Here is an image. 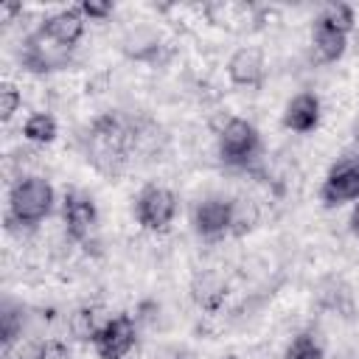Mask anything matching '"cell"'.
<instances>
[{
  "label": "cell",
  "instance_id": "obj_3",
  "mask_svg": "<svg viewBox=\"0 0 359 359\" xmlns=\"http://www.w3.org/2000/svg\"><path fill=\"white\" fill-rule=\"evenodd\" d=\"M216 149L219 160L230 168H247L261 157V132L247 118H224V123L216 132Z\"/></svg>",
  "mask_w": 359,
  "mask_h": 359
},
{
  "label": "cell",
  "instance_id": "obj_5",
  "mask_svg": "<svg viewBox=\"0 0 359 359\" xmlns=\"http://www.w3.org/2000/svg\"><path fill=\"white\" fill-rule=\"evenodd\" d=\"M177 210H180L177 194H174L171 188L154 185V182H149V185L140 188V194L135 196V208H132L135 222H137L143 230H149V233H163V230H168L171 222L177 219Z\"/></svg>",
  "mask_w": 359,
  "mask_h": 359
},
{
  "label": "cell",
  "instance_id": "obj_16",
  "mask_svg": "<svg viewBox=\"0 0 359 359\" xmlns=\"http://www.w3.org/2000/svg\"><path fill=\"white\" fill-rule=\"evenodd\" d=\"M311 48L317 53V59L323 65H334L345 56L348 50V34L331 28L328 22H323L320 17H314V25H311Z\"/></svg>",
  "mask_w": 359,
  "mask_h": 359
},
{
  "label": "cell",
  "instance_id": "obj_12",
  "mask_svg": "<svg viewBox=\"0 0 359 359\" xmlns=\"http://www.w3.org/2000/svg\"><path fill=\"white\" fill-rule=\"evenodd\" d=\"M121 53L129 59V62H140V65H157L160 62V53H163V36L157 28L151 25H135L129 28L121 42H118Z\"/></svg>",
  "mask_w": 359,
  "mask_h": 359
},
{
  "label": "cell",
  "instance_id": "obj_23",
  "mask_svg": "<svg viewBox=\"0 0 359 359\" xmlns=\"http://www.w3.org/2000/svg\"><path fill=\"white\" fill-rule=\"evenodd\" d=\"M20 107H22V93L17 90V84L3 81L0 84V121L8 123Z\"/></svg>",
  "mask_w": 359,
  "mask_h": 359
},
{
  "label": "cell",
  "instance_id": "obj_6",
  "mask_svg": "<svg viewBox=\"0 0 359 359\" xmlns=\"http://www.w3.org/2000/svg\"><path fill=\"white\" fill-rule=\"evenodd\" d=\"M137 334H140V325L135 314H126V311L112 314L109 323L93 339V351L98 359H132L140 339Z\"/></svg>",
  "mask_w": 359,
  "mask_h": 359
},
{
  "label": "cell",
  "instance_id": "obj_11",
  "mask_svg": "<svg viewBox=\"0 0 359 359\" xmlns=\"http://www.w3.org/2000/svg\"><path fill=\"white\" fill-rule=\"evenodd\" d=\"M264 76H266V65H264V53L258 48H238L227 59V79L233 87L261 90Z\"/></svg>",
  "mask_w": 359,
  "mask_h": 359
},
{
  "label": "cell",
  "instance_id": "obj_29",
  "mask_svg": "<svg viewBox=\"0 0 359 359\" xmlns=\"http://www.w3.org/2000/svg\"><path fill=\"white\" fill-rule=\"evenodd\" d=\"M222 359H238V356H233V353H227V356H222Z\"/></svg>",
  "mask_w": 359,
  "mask_h": 359
},
{
  "label": "cell",
  "instance_id": "obj_21",
  "mask_svg": "<svg viewBox=\"0 0 359 359\" xmlns=\"http://www.w3.org/2000/svg\"><path fill=\"white\" fill-rule=\"evenodd\" d=\"M17 359H70V348L62 339H39L25 342L17 353Z\"/></svg>",
  "mask_w": 359,
  "mask_h": 359
},
{
  "label": "cell",
  "instance_id": "obj_28",
  "mask_svg": "<svg viewBox=\"0 0 359 359\" xmlns=\"http://www.w3.org/2000/svg\"><path fill=\"white\" fill-rule=\"evenodd\" d=\"M348 227L353 236H359V199L353 202V210H351V219H348Z\"/></svg>",
  "mask_w": 359,
  "mask_h": 359
},
{
  "label": "cell",
  "instance_id": "obj_9",
  "mask_svg": "<svg viewBox=\"0 0 359 359\" xmlns=\"http://www.w3.org/2000/svg\"><path fill=\"white\" fill-rule=\"evenodd\" d=\"M230 216H233V199L227 196H208L194 205L191 210V227L199 238L216 241L222 236H230Z\"/></svg>",
  "mask_w": 359,
  "mask_h": 359
},
{
  "label": "cell",
  "instance_id": "obj_24",
  "mask_svg": "<svg viewBox=\"0 0 359 359\" xmlns=\"http://www.w3.org/2000/svg\"><path fill=\"white\" fill-rule=\"evenodd\" d=\"M79 8L84 14V20H90V22H104V20H109L115 14V3L112 0H81Z\"/></svg>",
  "mask_w": 359,
  "mask_h": 359
},
{
  "label": "cell",
  "instance_id": "obj_13",
  "mask_svg": "<svg viewBox=\"0 0 359 359\" xmlns=\"http://www.w3.org/2000/svg\"><path fill=\"white\" fill-rule=\"evenodd\" d=\"M320 115H323V107H320V98L314 93H297L286 101L283 107V129L294 132V135H309L320 126Z\"/></svg>",
  "mask_w": 359,
  "mask_h": 359
},
{
  "label": "cell",
  "instance_id": "obj_27",
  "mask_svg": "<svg viewBox=\"0 0 359 359\" xmlns=\"http://www.w3.org/2000/svg\"><path fill=\"white\" fill-rule=\"evenodd\" d=\"M165 359H196V353H194L191 348H185V345H174V348L165 353Z\"/></svg>",
  "mask_w": 359,
  "mask_h": 359
},
{
  "label": "cell",
  "instance_id": "obj_20",
  "mask_svg": "<svg viewBox=\"0 0 359 359\" xmlns=\"http://www.w3.org/2000/svg\"><path fill=\"white\" fill-rule=\"evenodd\" d=\"M283 359H325V348H323V339L314 334V331H297L286 351H283Z\"/></svg>",
  "mask_w": 359,
  "mask_h": 359
},
{
  "label": "cell",
  "instance_id": "obj_17",
  "mask_svg": "<svg viewBox=\"0 0 359 359\" xmlns=\"http://www.w3.org/2000/svg\"><path fill=\"white\" fill-rule=\"evenodd\" d=\"M25 306L14 303V300H6L3 309H0V345H3V359L11 356L14 345L22 342V331H25Z\"/></svg>",
  "mask_w": 359,
  "mask_h": 359
},
{
  "label": "cell",
  "instance_id": "obj_14",
  "mask_svg": "<svg viewBox=\"0 0 359 359\" xmlns=\"http://www.w3.org/2000/svg\"><path fill=\"white\" fill-rule=\"evenodd\" d=\"M109 317H112V314H109L104 306H98V303H84V306H79V309L70 311V317H67V331H70V337H73L76 342L93 345V339H95L98 331L109 323Z\"/></svg>",
  "mask_w": 359,
  "mask_h": 359
},
{
  "label": "cell",
  "instance_id": "obj_2",
  "mask_svg": "<svg viewBox=\"0 0 359 359\" xmlns=\"http://www.w3.org/2000/svg\"><path fill=\"white\" fill-rule=\"evenodd\" d=\"M56 208L53 185L39 174H25L11 182L8 188V208H6V227L11 233H31L36 230Z\"/></svg>",
  "mask_w": 359,
  "mask_h": 359
},
{
  "label": "cell",
  "instance_id": "obj_18",
  "mask_svg": "<svg viewBox=\"0 0 359 359\" xmlns=\"http://www.w3.org/2000/svg\"><path fill=\"white\" fill-rule=\"evenodd\" d=\"M258 224H261V208H258V202H252L247 196H236L233 199V216H230V236L233 238H244Z\"/></svg>",
  "mask_w": 359,
  "mask_h": 359
},
{
  "label": "cell",
  "instance_id": "obj_26",
  "mask_svg": "<svg viewBox=\"0 0 359 359\" xmlns=\"http://www.w3.org/2000/svg\"><path fill=\"white\" fill-rule=\"evenodd\" d=\"M20 14H22V3H3L0 6V22L3 25H11Z\"/></svg>",
  "mask_w": 359,
  "mask_h": 359
},
{
  "label": "cell",
  "instance_id": "obj_1",
  "mask_svg": "<svg viewBox=\"0 0 359 359\" xmlns=\"http://www.w3.org/2000/svg\"><path fill=\"white\" fill-rule=\"evenodd\" d=\"M79 149L84 160L104 177H118L137 151V121L121 109L98 112L81 132Z\"/></svg>",
  "mask_w": 359,
  "mask_h": 359
},
{
  "label": "cell",
  "instance_id": "obj_15",
  "mask_svg": "<svg viewBox=\"0 0 359 359\" xmlns=\"http://www.w3.org/2000/svg\"><path fill=\"white\" fill-rule=\"evenodd\" d=\"M191 300L205 314H219V309L227 300V283H224V278L216 275V272H199L191 280Z\"/></svg>",
  "mask_w": 359,
  "mask_h": 359
},
{
  "label": "cell",
  "instance_id": "obj_10",
  "mask_svg": "<svg viewBox=\"0 0 359 359\" xmlns=\"http://www.w3.org/2000/svg\"><path fill=\"white\" fill-rule=\"evenodd\" d=\"M84 25H87V20H84L81 8H79V6H67V8H59V11L48 14L36 28H39L45 36H50L53 42H59V45L76 50V45H79L81 36H84Z\"/></svg>",
  "mask_w": 359,
  "mask_h": 359
},
{
  "label": "cell",
  "instance_id": "obj_8",
  "mask_svg": "<svg viewBox=\"0 0 359 359\" xmlns=\"http://www.w3.org/2000/svg\"><path fill=\"white\" fill-rule=\"evenodd\" d=\"M359 199V154L342 157L331 165L320 185V202L325 208H339Z\"/></svg>",
  "mask_w": 359,
  "mask_h": 359
},
{
  "label": "cell",
  "instance_id": "obj_25",
  "mask_svg": "<svg viewBox=\"0 0 359 359\" xmlns=\"http://www.w3.org/2000/svg\"><path fill=\"white\" fill-rule=\"evenodd\" d=\"M157 314H160V303L157 300H143L135 311V320H137V325H146V323H154Z\"/></svg>",
  "mask_w": 359,
  "mask_h": 359
},
{
  "label": "cell",
  "instance_id": "obj_7",
  "mask_svg": "<svg viewBox=\"0 0 359 359\" xmlns=\"http://www.w3.org/2000/svg\"><path fill=\"white\" fill-rule=\"evenodd\" d=\"M62 224H65V236L73 244H87L90 236L95 233V224H98L95 199L90 194L79 191V188L65 191V199H62Z\"/></svg>",
  "mask_w": 359,
  "mask_h": 359
},
{
  "label": "cell",
  "instance_id": "obj_19",
  "mask_svg": "<svg viewBox=\"0 0 359 359\" xmlns=\"http://www.w3.org/2000/svg\"><path fill=\"white\" fill-rule=\"evenodd\" d=\"M59 135V123L50 112H31L22 123V137L34 146H48Z\"/></svg>",
  "mask_w": 359,
  "mask_h": 359
},
{
  "label": "cell",
  "instance_id": "obj_4",
  "mask_svg": "<svg viewBox=\"0 0 359 359\" xmlns=\"http://www.w3.org/2000/svg\"><path fill=\"white\" fill-rule=\"evenodd\" d=\"M17 62L31 76H48V73L70 67L73 48H65V45L53 42L50 36H45L39 28H34L31 34L22 36L20 50H17Z\"/></svg>",
  "mask_w": 359,
  "mask_h": 359
},
{
  "label": "cell",
  "instance_id": "obj_22",
  "mask_svg": "<svg viewBox=\"0 0 359 359\" xmlns=\"http://www.w3.org/2000/svg\"><path fill=\"white\" fill-rule=\"evenodd\" d=\"M317 17H320L323 22H328L331 28L342 31V34H351V31L356 28V11H353V6H348V3H325Z\"/></svg>",
  "mask_w": 359,
  "mask_h": 359
}]
</instances>
